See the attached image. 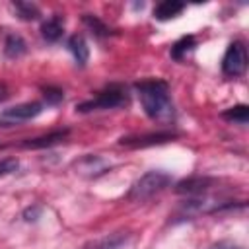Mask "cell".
<instances>
[{"mask_svg": "<svg viewBox=\"0 0 249 249\" xmlns=\"http://www.w3.org/2000/svg\"><path fill=\"white\" fill-rule=\"evenodd\" d=\"M140 105L144 109V113L158 123H169L175 117V107H173V99L169 93V84L165 80L160 78H150V80H142L134 86Z\"/></svg>", "mask_w": 249, "mask_h": 249, "instance_id": "cell-1", "label": "cell"}, {"mask_svg": "<svg viewBox=\"0 0 249 249\" xmlns=\"http://www.w3.org/2000/svg\"><path fill=\"white\" fill-rule=\"evenodd\" d=\"M235 202L222 198V196H214L210 193L206 195H198V196H189L185 202H181L179 210H177V218L181 220H191L202 214H216L224 208H231Z\"/></svg>", "mask_w": 249, "mask_h": 249, "instance_id": "cell-2", "label": "cell"}, {"mask_svg": "<svg viewBox=\"0 0 249 249\" xmlns=\"http://www.w3.org/2000/svg\"><path fill=\"white\" fill-rule=\"evenodd\" d=\"M171 183H173V177L167 171L152 169L134 181V185L128 191V200H134V202L148 200V198L160 195L161 191H165Z\"/></svg>", "mask_w": 249, "mask_h": 249, "instance_id": "cell-3", "label": "cell"}, {"mask_svg": "<svg viewBox=\"0 0 249 249\" xmlns=\"http://www.w3.org/2000/svg\"><path fill=\"white\" fill-rule=\"evenodd\" d=\"M128 105V93L126 88L119 86V84H111L105 89L97 91L95 97L82 101L76 105L78 113H89V111H107V109H119Z\"/></svg>", "mask_w": 249, "mask_h": 249, "instance_id": "cell-4", "label": "cell"}, {"mask_svg": "<svg viewBox=\"0 0 249 249\" xmlns=\"http://www.w3.org/2000/svg\"><path fill=\"white\" fill-rule=\"evenodd\" d=\"M247 70V47L243 41H231L222 56V72L228 78H239Z\"/></svg>", "mask_w": 249, "mask_h": 249, "instance_id": "cell-5", "label": "cell"}, {"mask_svg": "<svg viewBox=\"0 0 249 249\" xmlns=\"http://www.w3.org/2000/svg\"><path fill=\"white\" fill-rule=\"evenodd\" d=\"M41 113H43V103L41 101H25V103H18V105H12V107L4 109L0 117L8 124H16V123L31 121Z\"/></svg>", "mask_w": 249, "mask_h": 249, "instance_id": "cell-6", "label": "cell"}, {"mask_svg": "<svg viewBox=\"0 0 249 249\" xmlns=\"http://www.w3.org/2000/svg\"><path fill=\"white\" fill-rule=\"evenodd\" d=\"M132 239L134 237L130 231H113L103 237L88 241L82 249H130Z\"/></svg>", "mask_w": 249, "mask_h": 249, "instance_id": "cell-7", "label": "cell"}, {"mask_svg": "<svg viewBox=\"0 0 249 249\" xmlns=\"http://www.w3.org/2000/svg\"><path fill=\"white\" fill-rule=\"evenodd\" d=\"M173 138H175V132L160 130V132H150V134H140V136H126V138H121L119 144L126 148H148V146L169 142Z\"/></svg>", "mask_w": 249, "mask_h": 249, "instance_id": "cell-8", "label": "cell"}, {"mask_svg": "<svg viewBox=\"0 0 249 249\" xmlns=\"http://www.w3.org/2000/svg\"><path fill=\"white\" fill-rule=\"evenodd\" d=\"M109 167H111V165H109L103 158L93 156V154H88V156L80 158V160L74 163L76 173H78V175H82V177H88V179L103 175L105 171H109Z\"/></svg>", "mask_w": 249, "mask_h": 249, "instance_id": "cell-9", "label": "cell"}, {"mask_svg": "<svg viewBox=\"0 0 249 249\" xmlns=\"http://www.w3.org/2000/svg\"><path fill=\"white\" fill-rule=\"evenodd\" d=\"M216 179L212 177H189V179H183L175 185V193L179 195H187V196H198V195H206L212 187H214Z\"/></svg>", "mask_w": 249, "mask_h": 249, "instance_id": "cell-10", "label": "cell"}, {"mask_svg": "<svg viewBox=\"0 0 249 249\" xmlns=\"http://www.w3.org/2000/svg\"><path fill=\"white\" fill-rule=\"evenodd\" d=\"M68 128H60V130H53L49 134H43V136H37V138H27L23 140L19 146L21 148H27V150H39V148H49V146H54L62 140H66L68 136Z\"/></svg>", "mask_w": 249, "mask_h": 249, "instance_id": "cell-11", "label": "cell"}, {"mask_svg": "<svg viewBox=\"0 0 249 249\" xmlns=\"http://www.w3.org/2000/svg\"><path fill=\"white\" fill-rule=\"evenodd\" d=\"M64 33V18L60 14L51 16L41 23V37L49 43H56Z\"/></svg>", "mask_w": 249, "mask_h": 249, "instance_id": "cell-12", "label": "cell"}, {"mask_svg": "<svg viewBox=\"0 0 249 249\" xmlns=\"http://www.w3.org/2000/svg\"><path fill=\"white\" fill-rule=\"evenodd\" d=\"M66 47H68V51L72 53L76 64H80V66H86V64H88V60H89V47H88L84 35H78V33L72 35V37L68 39Z\"/></svg>", "mask_w": 249, "mask_h": 249, "instance_id": "cell-13", "label": "cell"}, {"mask_svg": "<svg viewBox=\"0 0 249 249\" xmlns=\"http://www.w3.org/2000/svg\"><path fill=\"white\" fill-rule=\"evenodd\" d=\"M195 47H196V37H195V35H183L181 39H177V41L171 45L169 54H171L173 60L181 62V60H185V58L195 51Z\"/></svg>", "mask_w": 249, "mask_h": 249, "instance_id": "cell-14", "label": "cell"}, {"mask_svg": "<svg viewBox=\"0 0 249 249\" xmlns=\"http://www.w3.org/2000/svg\"><path fill=\"white\" fill-rule=\"evenodd\" d=\"M183 10H185V2H179V0H163V2H160L154 8V18L160 19V21H165V19L177 18Z\"/></svg>", "mask_w": 249, "mask_h": 249, "instance_id": "cell-15", "label": "cell"}, {"mask_svg": "<svg viewBox=\"0 0 249 249\" xmlns=\"http://www.w3.org/2000/svg\"><path fill=\"white\" fill-rule=\"evenodd\" d=\"M25 51H27V45H25V41L19 35L12 33V35L6 37V41H4V54L8 58H19L21 54H25Z\"/></svg>", "mask_w": 249, "mask_h": 249, "instance_id": "cell-16", "label": "cell"}, {"mask_svg": "<svg viewBox=\"0 0 249 249\" xmlns=\"http://www.w3.org/2000/svg\"><path fill=\"white\" fill-rule=\"evenodd\" d=\"M222 119L228 121V123H233V124H247L249 121V107L239 103V105H233L230 109H226L222 113Z\"/></svg>", "mask_w": 249, "mask_h": 249, "instance_id": "cell-17", "label": "cell"}, {"mask_svg": "<svg viewBox=\"0 0 249 249\" xmlns=\"http://www.w3.org/2000/svg\"><path fill=\"white\" fill-rule=\"evenodd\" d=\"M12 6H14V10H16V14H18V18H21V19H25V21L39 19V16H41L39 8H37L35 4H31V2H14Z\"/></svg>", "mask_w": 249, "mask_h": 249, "instance_id": "cell-18", "label": "cell"}, {"mask_svg": "<svg viewBox=\"0 0 249 249\" xmlns=\"http://www.w3.org/2000/svg\"><path fill=\"white\" fill-rule=\"evenodd\" d=\"M84 23L88 25V29L95 35V37H107V35H111V29L97 18V16H91V14H84Z\"/></svg>", "mask_w": 249, "mask_h": 249, "instance_id": "cell-19", "label": "cell"}, {"mask_svg": "<svg viewBox=\"0 0 249 249\" xmlns=\"http://www.w3.org/2000/svg\"><path fill=\"white\" fill-rule=\"evenodd\" d=\"M18 167H19L18 158H2L0 160V179L6 175H12L14 171H18Z\"/></svg>", "mask_w": 249, "mask_h": 249, "instance_id": "cell-20", "label": "cell"}, {"mask_svg": "<svg viewBox=\"0 0 249 249\" xmlns=\"http://www.w3.org/2000/svg\"><path fill=\"white\" fill-rule=\"evenodd\" d=\"M62 89H58V88H45V99H47V103H58V101H62Z\"/></svg>", "mask_w": 249, "mask_h": 249, "instance_id": "cell-21", "label": "cell"}, {"mask_svg": "<svg viewBox=\"0 0 249 249\" xmlns=\"http://www.w3.org/2000/svg\"><path fill=\"white\" fill-rule=\"evenodd\" d=\"M210 249H241L237 243H233V241H228V239H222V241H218V243H214V245H210Z\"/></svg>", "mask_w": 249, "mask_h": 249, "instance_id": "cell-22", "label": "cell"}]
</instances>
